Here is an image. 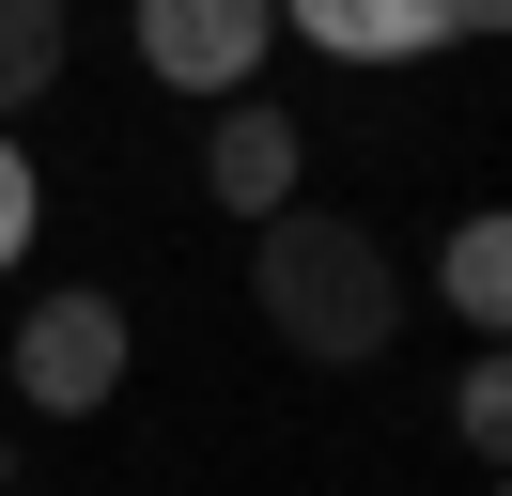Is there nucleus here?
Wrapping results in <instances>:
<instances>
[{
	"mask_svg": "<svg viewBox=\"0 0 512 496\" xmlns=\"http://www.w3.org/2000/svg\"><path fill=\"white\" fill-rule=\"evenodd\" d=\"M249 295H264V326H280L295 357H326V372L388 357V326H404V264H388L357 217H326V202H280V217H264Z\"/></svg>",
	"mask_w": 512,
	"mask_h": 496,
	"instance_id": "1",
	"label": "nucleus"
},
{
	"mask_svg": "<svg viewBox=\"0 0 512 496\" xmlns=\"http://www.w3.org/2000/svg\"><path fill=\"white\" fill-rule=\"evenodd\" d=\"M125 388V310L109 295H32L16 310V403L32 419H94Z\"/></svg>",
	"mask_w": 512,
	"mask_h": 496,
	"instance_id": "2",
	"label": "nucleus"
},
{
	"mask_svg": "<svg viewBox=\"0 0 512 496\" xmlns=\"http://www.w3.org/2000/svg\"><path fill=\"white\" fill-rule=\"evenodd\" d=\"M264 31H280V0H140V62L171 93H249Z\"/></svg>",
	"mask_w": 512,
	"mask_h": 496,
	"instance_id": "3",
	"label": "nucleus"
},
{
	"mask_svg": "<svg viewBox=\"0 0 512 496\" xmlns=\"http://www.w3.org/2000/svg\"><path fill=\"white\" fill-rule=\"evenodd\" d=\"M295 31H311L326 62H419V47H466V31H497L512 0H280Z\"/></svg>",
	"mask_w": 512,
	"mask_h": 496,
	"instance_id": "4",
	"label": "nucleus"
},
{
	"mask_svg": "<svg viewBox=\"0 0 512 496\" xmlns=\"http://www.w3.org/2000/svg\"><path fill=\"white\" fill-rule=\"evenodd\" d=\"M202 186H218V217L264 233V217L295 202V109H233L218 140H202Z\"/></svg>",
	"mask_w": 512,
	"mask_h": 496,
	"instance_id": "5",
	"label": "nucleus"
},
{
	"mask_svg": "<svg viewBox=\"0 0 512 496\" xmlns=\"http://www.w3.org/2000/svg\"><path fill=\"white\" fill-rule=\"evenodd\" d=\"M435 295L466 310V326H497V310H512V217H466V233H450V264H435Z\"/></svg>",
	"mask_w": 512,
	"mask_h": 496,
	"instance_id": "6",
	"label": "nucleus"
},
{
	"mask_svg": "<svg viewBox=\"0 0 512 496\" xmlns=\"http://www.w3.org/2000/svg\"><path fill=\"white\" fill-rule=\"evenodd\" d=\"M63 78V0H0V109H32Z\"/></svg>",
	"mask_w": 512,
	"mask_h": 496,
	"instance_id": "7",
	"label": "nucleus"
},
{
	"mask_svg": "<svg viewBox=\"0 0 512 496\" xmlns=\"http://www.w3.org/2000/svg\"><path fill=\"white\" fill-rule=\"evenodd\" d=\"M450 419H466V450H497V434H512V372H497V357H481V372H466V388H450Z\"/></svg>",
	"mask_w": 512,
	"mask_h": 496,
	"instance_id": "8",
	"label": "nucleus"
},
{
	"mask_svg": "<svg viewBox=\"0 0 512 496\" xmlns=\"http://www.w3.org/2000/svg\"><path fill=\"white\" fill-rule=\"evenodd\" d=\"M32 217H47V186H32V155L0 140V264H16V248H32Z\"/></svg>",
	"mask_w": 512,
	"mask_h": 496,
	"instance_id": "9",
	"label": "nucleus"
}]
</instances>
